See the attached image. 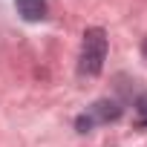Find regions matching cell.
<instances>
[{"mask_svg":"<svg viewBox=\"0 0 147 147\" xmlns=\"http://www.w3.org/2000/svg\"><path fill=\"white\" fill-rule=\"evenodd\" d=\"M107 61V32L101 26H92L84 32V43H81V63L78 72L81 75H98Z\"/></svg>","mask_w":147,"mask_h":147,"instance_id":"6da1fadb","label":"cell"},{"mask_svg":"<svg viewBox=\"0 0 147 147\" xmlns=\"http://www.w3.org/2000/svg\"><path fill=\"white\" fill-rule=\"evenodd\" d=\"M115 118H121V107L115 101L104 98V101H95L92 107H87V113H81L75 118V127H78V133H90L95 124H110Z\"/></svg>","mask_w":147,"mask_h":147,"instance_id":"7a4b0ae2","label":"cell"},{"mask_svg":"<svg viewBox=\"0 0 147 147\" xmlns=\"http://www.w3.org/2000/svg\"><path fill=\"white\" fill-rule=\"evenodd\" d=\"M15 6L23 20H43L46 18V0H15Z\"/></svg>","mask_w":147,"mask_h":147,"instance_id":"3957f363","label":"cell"},{"mask_svg":"<svg viewBox=\"0 0 147 147\" xmlns=\"http://www.w3.org/2000/svg\"><path fill=\"white\" fill-rule=\"evenodd\" d=\"M136 110H138V115H141V124H147V95H141V98L136 101Z\"/></svg>","mask_w":147,"mask_h":147,"instance_id":"277c9868","label":"cell"}]
</instances>
